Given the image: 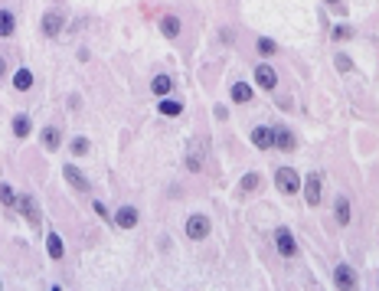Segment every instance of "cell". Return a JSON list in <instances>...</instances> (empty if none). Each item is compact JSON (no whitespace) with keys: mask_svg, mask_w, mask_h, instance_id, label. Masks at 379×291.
Here are the masks:
<instances>
[{"mask_svg":"<svg viewBox=\"0 0 379 291\" xmlns=\"http://www.w3.org/2000/svg\"><path fill=\"white\" fill-rule=\"evenodd\" d=\"M275 183H278V190L281 193H297L301 190V177H297L294 170H291V167H278V173H275Z\"/></svg>","mask_w":379,"mask_h":291,"instance_id":"cell-1","label":"cell"},{"mask_svg":"<svg viewBox=\"0 0 379 291\" xmlns=\"http://www.w3.org/2000/svg\"><path fill=\"white\" fill-rule=\"evenodd\" d=\"M321 193H324V177L314 170L311 177L304 180V197H307V203H311V206H317V203H321Z\"/></svg>","mask_w":379,"mask_h":291,"instance_id":"cell-2","label":"cell"},{"mask_svg":"<svg viewBox=\"0 0 379 291\" xmlns=\"http://www.w3.org/2000/svg\"><path fill=\"white\" fill-rule=\"evenodd\" d=\"M187 236L190 239H206L209 236V219L206 216H190L187 219Z\"/></svg>","mask_w":379,"mask_h":291,"instance_id":"cell-3","label":"cell"},{"mask_svg":"<svg viewBox=\"0 0 379 291\" xmlns=\"http://www.w3.org/2000/svg\"><path fill=\"white\" fill-rule=\"evenodd\" d=\"M206 141H193V147H190V154H187V167H190V170H200V167H203V157H206Z\"/></svg>","mask_w":379,"mask_h":291,"instance_id":"cell-4","label":"cell"},{"mask_svg":"<svg viewBox=\"0 0 379 291\" xmlns=\"http://www.w3.org/2000/svg\"><path fill=\"white\" fill-rule=\"evenodd\" d=\"M275 242H278V252H281V255H288V259L297 252V245H294V236H291L285 226H281L278 232H275Z\"/></svg>","mask_w":379,"mask_h":291,"instance_id":"cell-5","label":"cell"},{"mask_svg":"<svg viewBox=\"0 0 379 291\" xmlns=\"http://www.w3.org/2000/svg\"><path fill=\"white\" fill-rule=\"evenodd\" d=\"M333 281H337V288H356V271L350 265H337L333 268Z\"/></svg>","mask_w":379,"mask_h":291,"instance_id":"cell-6","label":"cell"},{"mask_svg":"<svg viewBox=\"0 0 379 291\" xmlns=\"http://www.w3.org/2000/svg\"><path fill=\"white\" fill-rule=\"evenodd\" d=\"M252 144L262 147V151L275 147V128H255V131H252Z\"/></svg>","mask_w":379,"mask_h":291,"instance_id":"cell-7","label":"cell"},{"mask_svg":"<svg viewBox=\"0 0 379 291\" xmlns=\"http://www.w3.org/2000/svg\"><path fill=\"white\" fill-rule=\"evenodd\" d=\"M63 177H66L69 183H72L75 190H89V180H85V173L78 170L75 164H66V167H63Z\"/></svg>","mask_w":379,"mask_h":291,"instance_id":"cell-8","label":"cell"},{"mask_svg":"<svg viewBox=\"0 0 379 291\" xmlns=\"http://www.w3.org/2000/svg\"><path fill=\"white\" fill-rule=\"evenodd\" d=\"M114 223H118L121 229H134L137 226V209L134 206H121L118 213H114Z\"/></svg>","mask_w":379,"mask_h":291,"instance_id":"cell-9","label":"cell"},{"mask_svg":"<svg viewBox=\"0 0 379 291\" xmlns=\"http://www.w3.org/2000/svg\"><path fill=\"white\" fill-rule=\"evenodd\" d=\"M255 82H258L262 89H275V85H278L275 69H271V66H258V69H255Z\"/></svg>","mask_w":379,"mask_h":291,"instance_id":"cell-10","label":"cell"},{"mask_svg":"<svg viewBox=\"0 0 379 291\" xmlns=\"http://www.w3.org/2000/svg\"><path fill=\"white\" fill-rule=\"evenodd\" d=\"M43 33H46V36H59V33H63V16L56 10H49L43 16Z\"/></svg>","mask_w":379,"mask_h":291,"instance_id":"cell-11","label":"cell"},{"mask_svg":"<svg viewBox=\"0 0 379 291\" xmlns=\"http://www.w3.org/2000/svg\"><path fill=\"white\" fill-rule=\"evenodd\" d=\"M59 144H63V131L59 128H43V147H46V151H59Z\"/></svg>","mask_w":379,"mask_h":291,"instance_id":"cell-12","label":"cell"},{"mask_svg":"<svg viewBox=\"0 0 379 291\" xmlns=\"http://www.w3.org/2000/svg\"><path fill=\"white\" fill-rule=\"evenodd\" d=\"M275 147H281V151H294V134L285 128H275Z\"/></svg>","mask_w":379,"mask_h":291,"instance_id":"cell-13","label":"cell"},{"mask_svg":"<svg viewBox=\"0 0 379 291\" xmlns=\"http://www.w3.org/2000/svg\"><path fill=\"white\" fill-rule=\"evenodd\" d=\"M46 249H49L52 259H63L66 245H63V239H59V232H46Z\"/></svg>","mask_w":379,"mask_h":291,"instance_id":"cell-14","label":"cell"},{"mask_svg":"<svg viewBox=\"0 0 379 291\" xmlns=\"http://www.w3.org/2000/svg\"><path fill=\"white\" fill-rule=\"evenodd\" d=\"M161 33H164L167 40L180 36V20H177V16H164V20H161Z\"/></svg>","mask_w":379,"mask_h":291,"instance_id":"cell-15","label":"cell"},{"mask_svg":"<svg viewBox=\"0 0 379 291\" xmlns=\"http://www.w3.org/2000/svg\"><path fill=\"white\" fill-rule=\"evenodd\" d=\"M13 85H16L20 92L33 89V72H30V69H16V75H13Z\"/></svg>","mask_w":379,"mask_h":291,"instance_id":"cell-16","label":"cell"},{"mask_svg":"<svg viewBox=\"0 0 379 291\" xmlns=\"http://www.w3.org/2000/svg\"><path fill=\"white\" fill-rule=\"evenodd\" d=\"M16 206L23 209V216L30 219V223H36V203H33V197H20V200H16Z\"/></svg>","mask_w":379,"mask_h":291,"instance_id":"cell-17","label":"cell"},{"mask_svg":"<svg viewBox=\"0 0 379 291\" xmlns=\"http://www.w3.org/2000/svg\"><path fill=\"white\" fill-rule=\"evenodd\" d=\"M333 209H337V223L347 226L350 223V203H347V197H337V206H333Z\"/></svg>","mask_w":379,"mask_h":291,"instance_id":"cell-18","label":"cell"},{"mask_svg":"<svg viewBox=\"0 0 379 291\" xmlns=\"http://www.w3.org/2000/svg\"><path fill=\"white\" fill-rule=\"evenodd\" d=\"M13 134H16V138H26V134H30V118H26V114H16V118H13Z\"/></svg>","mask_w":379,"mask_h":291,"instance_id":"cell-19","label":"cell"},{"mask_svg":"<svg viewBox=\"0 0 379 291\" xmlns=\"http://www.w3.org/2000/svg\"><path fill=\"white\" fill-rule=\"evenodd\" d=\"M170 85H173V82H170L167 75H157L154 82H151V89H154V95H161V99H164V95L170 92Z\"/></svg>","mask_w":379,"mask_h":291,"instance_id":"cell-20","label":"cell"},{"mask_svg":"<svg viewBox=\"0 0 379 291\" xmlns=\"http://www.w3.org/2000/svg\"><path fill=\"white\" fill-rule=\"evenodd\" d=\"M249 99H252V89L245 82H235L232 85V102H249Z\"/></svg>","mask_w":379,"mask_h":291,"instance_id":"cell-21","label":"cell"},{"mask_svg":"<svg viewBox=\"0 0 379 291\" xmlns=\"http://www.w3.org/2000/svg\"><path fill=\"white\" fill-rule=\"evenodd\" d=\"M10 33H13V13L0 10V36H10Z\"/></svg>","mask_w":379,"mask_h":291,"instance_id":"cell-22","label":"cell"},{"mask_svg":"<svg viewBox=\"0 0 379 291\" xmlns=\"http://www.w3.org/2000/svg\"><path fill=\"white\" fill-rule=\"evenodd\" d=\"M161 111L173 118V114H180V111H183V105H180L177 99H161Z\"/></svg>","mask_w":379,"mask_h":291,"instance_id":"cell-23","label":"cell"},{"mask_svg":"<svg viewBox=\"0 0 379 291\" xmlns=\"http://www.w3.org/2000/svg\"><path fill=\"white\" fill-rule=\"evenodd\" d=\"M0 200H4L7 206H13V203H16V193H13L10 183H0Z\"/></svg>","mask_w":379,"mask_h":291,"instance_id":"cell-24","label":"cell"},{"mask_svg":"<svg viewBox=\"0 0 379 291\" xmlns=\"http://www.w3.org/2000/svg\"><path fill=\"white\" fill-rule=\"evenodd\" d=\"M89 147H92V144H89V141H85V138H75V141H72V154H75V157L89 154Z\"/></svg>","mask_w":379,"mask_h":291,"instance_id":"cell-25","label":"cell"},{"mask_svg":"<svg viewBox=\"0 0 379 291\" xmlns=\"http://www.w3.org/2000/svg\"><path fill=\"white\" fill-rule=\"evenodd\" d=\"M275 49H278V46H275L271 40H265V36L258 40V52H262V56H275Z\"/></svg>","mask_w":379,"mask_h":291,"instance_id":"cell-26","label":"cell"},{"mask_svg":"<svg viewBox=\"0 0 379 291\" xmlns=\"http://www.w3.org/2000/svg\"><path fill=\"white\" fill-rule=\"evenodd\" d=\"M255 187H258V173H245V177H242V190L252 193Z\"/></svg>","mask_w":379,"mask_h":291,"instance_id":"cell-27","label":"cell"},{"mask_svg":"<svg viewBox=\"0 0 379 291\" xmlns=\"http://www.w3.org/2000/svg\"><path fill=\"white\" fill-rule=\"evenodd\" d=\"M350 36H353L350 26H333V40H350Z\"/></svg>","mask_w":379,"mask_h":291,"instance_id":"cell-28","label":"cell"},{"mask_svg":"<svg viewBox=\"0 0 379 291\" xmlns=\"http://www.w3.org/2000/svg\"><path fill=\"white\" fill-rule=\"evenodd\" d=\"M337 69H340V72H350V69H353V63H350L347 56H337Z\"/></svg>","mask_w":379,"mask_h":291,"instance_id":"cell-29","label":"cell"},{"mask_svg":"<svg viewBox=\"0 0 379 291\" xmlns=\"http://www.w3.org/2000/svg\"><path fill=\"white\" fill-rule=\"evenodd\" d=\"M92 209H95V213H98L102 219H108V209H105V206H102V203H95V206H92Z\"/></svg>","mask_w":379,"mask_h":291,"instance_id":"cell-30","label":"cell"},{"mask_svg":"<svg viewBox=\"0 0 379 291\" xmlns=\"http://www.w3.org/2000/svg\"><path fill=\"white\" fill-rule=\"evenodd\" d=\"M4 69H7V66H4V59H0V75H4Z\"/></svg>","mask_w":379,"mask_h":291,"instance_id":"cell-31","label":"cell"},{"mask_svg":"<svg viewBox=\"0 0 379 291\" xmlns=\"http://www.w3.org/2000/svg\"><path fill=\"white\" fill-rule=\"evenodd\" d=\"M327 4H333V7H337V4H340V0H327Z\"/></svg>","mask_w":379,"mask_h":291,"instance_id":"cell-32","label":"cell"}]
</instances>
